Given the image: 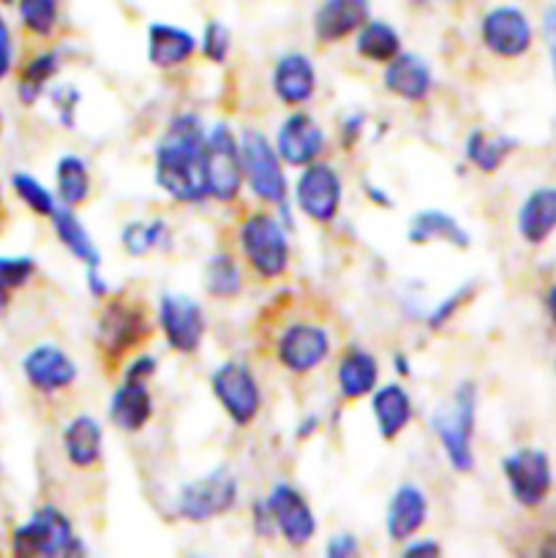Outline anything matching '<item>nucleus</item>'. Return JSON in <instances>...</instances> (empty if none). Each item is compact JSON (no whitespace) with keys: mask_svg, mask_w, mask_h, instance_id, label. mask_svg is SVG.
Instances as JSON below:
<instances>
[{"mask_svg":"<svg viewBox=\"0 0 556 558\" xmlns=\"http://www.w3.org/2000/svg\"><path fill=\"white\" fill-rule=\"evenodd\" d=\"M545 305H548L551 322H554V327H556V287L548 289V298H545Z\"/></svg>","mask_w":556,"mask_h":558,"instance_id":"603ef678","label":"nucleus"},{"mask_svg":"<svg viewBox=\"0 0 556 558\" xmlns=\"http://www.w3.org/2000/svg\"><path fill=\"white\" fill-rule=\"evenodd\" d=\"M425 521H428V499H425L423 490L418 485H401V488H396L385 512L387 537L392 543L403 545L425 526Z\"/></svg>","mask_w":556,"mask_h":558,"instance_id":"412c9836","label":"nucleus"},{"mask_svg":"<svg viewBox=\"0 0 556 558\" xmlns=\"http://www.w3.org/2000/svg\"><path fill=\"white\" fill-rule=\"evenodd\" d=\"M238 505V480L229 469H216L185 483L178 494V515L189 523H207Z\"/></svg>","mask_w":556,"mask_h":558,"instance_id":"1a4fd4ad","label":"nucleus"},{"mask_svg":"<svg viewBox=\"0 0 556 558\" xmlns=\"http://www.w3.org/2000/svg\"><path fill=\"white\" fill-rule=\"evenodd\" d=\"M338 392L343 401H360L379 387V363L365 349H349L336 368Z\"/></svg>","mask_w":556,"mask_h":558,"instance_id":"a878e982","label":"nucleus"},{"mask_svg":"<svg viewBox=\"0 0 556 558\" xmlns=\"http://www.w3.org/2000/svg\"><path fill=\"white\" fill-rule=\"evenodd\" d=\"M156 371H158L156 357H153V354H140V357L129 360V365H125V371H123V379L145 381L147 385V381L156 376Z\"/></svg>","mask_w":556,"mask_h":558,"instance_id":"37998d69","label":"nucleus"},{"mask_svg":"<svg viewBox=\"0 0 556 558\" xmlns=\"http://www.w3.org/2000/svg\"><path fill=\"white\" fill-rule=\"evenodd\" d=\"M0 221H3V185H0Z\"/></svg>","mask_w":556,"mask_h":558,"instance_id":"4d7b16f0","label":"nucleus"},{"mask_svg":"<svg viewBox=\"0 0 556 558\" xmlns=\"http://www.w3.org/2000/svg\"><path fill=\"white\" fill-rule=\"evenodd\" d=\"M196 49H200V41L185 27L167 25V22H153L147 27V60L156 69H178L194 58Z\"/></svg>","mask_w":556,"mask_h":558,"instance_id":"4be33fe9","label":"nucleus"},{"mask_svg":"<svg viewBox=\"0 0 556 558\" xmlns=\"http://www.w3.org/2000/svg\"><path fill=\"white\" fill-rule=\"evenodd\" d=\"M11 554L14 556H82L85 543L74 534L69 518L52 505L33 510L25 523L11 532Z\"/></svg>","mask_w":556,"mask_h":558,"instance_id":"39448f33","label":"nucleus"},{"mask_svg":"<svg viewBox=\"0 0 556 558\" xmlns=\"http://www.w3.org/2000/svg\"><path fill=\"white\" fill-rule=\"evenodd\" d=\"M60 71V52L58 49H38L31 58L22 63L20 76H16V96L25 107H33L38 98L44 96V90L49 87V82L58 76Z\"/></svg>","mask_w":556,"mask_h":558,"instance_id":"c756f323","label":"nucleus"},{"mask_svg":"<svg viewBox=\"0 0 556 558\" xmlns=\"http://www.w3.org/2000/svg\"><path fill=\"white\" fill-rule=\"evenodd\" d=\"M9 305H11V289H5L3 283H0V316H5Z\"/></svg>","mask_w":556,"mask_h":558,"instance_id":"864d4df0","label":"nucleus"},{"mask_svg":"<svg viewBox=\"0 0 556 558\" xmlns=\"http://www.w3.org/2000/svg\"><path fill=\"white\" fill-rule=\"evenodd\" d=\"M270 87L287 107H303L316 93V69L309 54L287 52L273 65Z\"/></svg>","mask_w":556,"mask_h":558,"instance_id":"6ab92c4d","label":"nucleus"},{"mask_svg":"<svg viewBox=\"0 0 556 558\" xmlns=\"http://www.w3.org/2000/svg\"><path fill=\"white\" fill-rule=\"evenodd\" d=\"M0 136H3V114H0Z\"/></svg>","mask_w":556,"mask_h":558,"instance_id":"bf43d9fd","label":"nucleus"},{"mask_svg":"<svg viewBox=\"0 0 556 558\" xmlns=\"http://www.w3.org/2000/svg\"><path fill=\"white\" fill-rule=\"evenodd\" d=\"M60 441H63L65 461H69L74 469L87 472V469L101 463L104 430L101 425H98V420L90 417V414H76L74 420H69Z\"/></svg>","mask_w":556,"mask_h":558,"instance_id":"5701e85b","label":"nucleus"},{"mask_svg":"<svg viewBox=\"0 0 556 558\" xmlns=\"http://www.w3.org/2000/svg\"><path fill=\"white\" fill-rule=\"evenodd\" d=\"M501 474H505L510 496L523 510H534V507L543 505L551 494V485H554L548 456L543 450H534V447L510 452L501 461Z\"/></svg>","mask_w":556,"mask_h":558,"instance_id":"9b49d317","label":"nucleus"},{"mask_svg":"<svg viewBox=\"0 0 556 558\" xmlns=\"http://www.w3.org/2000/svg\"><path fill=\"white\" fill-rule=\"evenodd\" d=\"M371 20V0H322L314 11V38L338 44Z\"/></svg>","mask_w":556,"mask_h":558,"instance_id":"a211bd4d","label":"nucleus"},{"mask_svg":"<svg viewBox=\"0 0 556 558\" xmlns=\"http://www.w3.org/2000/svg\"><path fill=\"white\" fill-rule=\"evenodd\" d=\"M229 49H232V33H229V27L218 20L207 22L200 38V52L205 54V60L221 65L229 58Z\"/></svg>","mask_w":556,"mask_h":558,"instance_id":"4c0bfd02","label":"nucleus"},{"mask_svg":"<svg viewBox=\"0 0 556 558\" xmlns=\"http://www.w3.org/2000/svg\"><path fill=\"white\" fill-rule=\"evenodd\" d=\"M150 338V325L140 305L129 300H109L96 322V347L107 363H118L131 349Z\"/></svg>","mask_w":556,"mask_h":558,"instance_id":"423d86ee","label":"nucleus"},{"mask_svg":"<svg viewBox=\"0 0 556 558\" xmlns=\"http://www.w3.org/2000/svg\"><path fill=\"white\" fill-rule=\"evenodd\" d=\"M382 85L387 93L403 98V101H425L434 87L431 65L414 52H398L390 63H385Z\"/></svg>","mask_w":556,"mask_h":558,"instance_id":"aec40b11","label":"nucleus"},{"mask_svg":"<svg viewBox=\"0 0 556 558\" xmlns=\"http://www.w3.org/2000/svg\"><path fill=\"white\" fill-rule=\"evenodd\" d=\"M556 232V189H537L518 210V234L523 243L543 245Z\"/></svg>","mask_w":556,"mask_h":558,"instance_id":"bb28decb","label":"nucleus"},{"mask_svg":"<svg viewBox=\"0 0 556 558\" xmlns=\"http://www.w3.org/2000/svg\"><path fill=\"white\" fill-rule=\"evenodd\" d=\"M474 420H478V387L472 381H461L450 398L431 414V430L439 439L450 469L458 474H469L474 469Z\"/></svg>","mask_w":556,"mask_h":558,"instance_id":"f03ea898","label":"nucleus"},{"mask_svg":"<svg viewBox=\"0 0 556 558\" xmlns=\"http://www.w3.org/2000/svg\"><path fill=\"white\" fill-rule=\"evenodd\" d=\"M251 521H254V532L259 537H270L276 532V523H273L270 510H267V501H254V507H251Z\"/></svg>","mask_w":556,"mask_h":558,"instance_id":"a18cd8bd","label":"nucleus"},{"mask_svg":"<svg viewBox=\"0 0 556 558\" xmlns=\"http://www.w3.org/2000/svg\"><path fill=\"white\" fill-rule=\"evenodd\" d=\"M205 136L207 129L196 114H174L156 145V183L180 205L210 199Z\"/></svg>","mask_w":556,"mask_h":558,"instance_id":"f257e3e1","label":"nucleus"},{"mask_svg":"<svg viewBox=\"0 0 556 558\" xmlns=\"http://www.w3.org/2000/svg\"><path fill=\"white\" fill-rule=\"evenodd\" d=\"M109 420L118 430L140 434L153 420V396L145 381H120L118 390L109 398Z\"/></svg>","mask_w":556,"mask_h":558,"instance_id":"b1692460","label":"nucleus"},{"mask_svg":"<svg viewBox=\"0 0 556 558\" xmlns=\"http://www.w3.org/2000/svg\"><path fill=\"white\" fill-rule=\"evenodd\" d=\"M167 234H169V227L164 221H134L129 223V227H123V232H120V243H123V248L129 251L131 256H145L150 254L153 248H158V245L167 243Z\"/></svg>","mask_w":556,"mask_h":558,"instance_id":"e433bc0d","label":"nucleus"},{"mask_svg":"<svg viewBox=\"0 0 556 558\" xmlns=\"http://www.w3.org/2000/svg\"><path fill=\"white\" fill-rule=\"evenodd\" d=\"M540 554H543V556H556V537H551L548 543H545L543 548H540Z\"/></svg>","mask_w":556,"mask_h":558,"instance_id":"5fc2aeb1","label":"nucleus"},{"mask_svg":"<svg viewBox=\"0 0 556 558\" xmlns=\"http://www.w3.org/2000/svg\"><path fill=\"white\" fill-rule=\"evenodd\" d=\"M90 169L85 158L80 156H60L55 163V196L60 205L80 207L90 199Z\"/></svg>","mask_w":556,"mask_h":558,"instance_id":"7c9ffc66","label":"nucleus"},{"mask_svg":"<svg viewBox=\"0 0 556 558\" xmlns=\"http://www.w3.org/2000/svg\"><path fill=\"white\" fill-rule=\"evenodd\" d=\"M276 150L283 163L303 169L319 161L322 150H325V131L311 114L292 112L278 125Z\"/></svg>","mask_w":556,"mask_h":558,"instance_id":"f3484780","label":"nucleus"},{"mask_svg":"<svg viewBox=\"0 0 556 558\" xmlns=\"http://www.w3.org/2000/svg\"><path fill=\"white\" fill-rule=\"evenodd\" d=\"M205 161H207V189L216 202L238 199L243 189V156H240V140L227 123H213L205 136Z\"/></svg>","mask_w":556,"mask_h":558,"instance_id":"0eeeda50","label":"nucleus"},{"mask_svg":"<svg viewBox=\"0 0 556 558\" xmlns=\"http://www.w3.org/2000/svg\"><path fill=\"white\" fill-rule=\"evenodd\" d=\"M238 245L251 270L265 281L287 276L292 248H289L287 227L278 216L265 210L249 213L238 229Z\"/></svg>","mask_w":556,"mask_h":558,"instance_id":"7ed1b4c3","label":"nucleus"},{"mask_svg":"<svg viewBox=\"0 0 556 558\" xmlns=\"http://www.w3.org/2000/svg\"><path fill=\"white\" fill-rule=\"evenodd\" d=\"M360 129H363V118H349L343 120L341 125V145H354L360 136Z\"/></svg>","mask_w":556,"mask_h":558,"instance_id":"8fccbe9b","label":"nucleus"},{"mask_svg":"<svg viewBox=\"0 0 556 558\" xmlns=\"http://www.w3.org/2000/svg\"><path fill=\"white\" fill-rule=\"evenodd\" d=\"M49 221H52L55 238L60 240V245H63L76 262H82L85 267H101V254H98L96 243H93V238L87 234L85 223L76 218L74 207L58 205V210L52 213Z\"/></svg>","mask_w":556,"mask_h":558,"instance_id":"c85d7f7f","label":"nucleus"},{"mask_svg":"<svg viewBox=\"0 0 556 558\" xmlns=\"http://www.w3.org/2000/svg\"><path fill=\"white\" fill-rule=\"evenodd\" d=\"M158 327H161L164 341L172 352L196 354L205 341L207 319L196 300L178 292H167L158 300Z\"/></svg>","mask_w":556,"mask_h":558,"instance_id":"ddd939ff","label":"nucleus"},{"mask_svg":"<svg viewBox=\"0 0 556 558\" xmlns=\"http://www.w3.org/2000/svg\"><path fill=\"white\" fill-rule=\"evenodd\" d=\"M403 360H407V357H401V354H398V357H396V368H398V374H401V376H409V365L403 363Z\"/></svg>","mask_w":556,"mask_h":558,"instance_id":"6e6d98bb","label":"nucleus"},{"mask_svg":"<svg viewBox=\"0 0 556 558\" xmlns=\"http://www.w3.org/2000/svg\"><path fill=\"white\" fill-rule=\"evenodd\" d=\"M543 38L548 44L551 65H554V80H556V5H548L543 11Z\"/></svg>","mask_w":556,"mask_h":558,"instance_id":"49530a36","label":"nucleus"},{"mask_svg":"<svg viewBox=\"0 0 556 558\" xmlns=\"http://www.w3.org/2000/svg\"><path fill=\"white\" fill-rule=\"evenodd\" d=\"M210 390L218 407L223 409L232 425L249 428L262 412V390L251 368L238 360H227L210 374Z\"/></svg>","mask_w":556,"mask_h":558,"instance_id":"6e6552de","label":"nucleus"},{"mask_svg":"<svg viewBox=\"0 0 556 558\" xmlns=\"http://www.w3.org/2000/svg\"><path fill=\"white\" fill-rule=\"evenodd\" d=\"M11 3H16V0H0V5H11Z\"/></svg>","mask_w":556,"mask_h":558,"instance_id":"13d9d810","label":"nucleus"},{"mask_svg":"<svg viewBox=\"0 0 556 558\" xmlns=\"http://www.w3.org/2000/svg\"><path fill=\"white\" fill-rule=\"evenodd\" d=\"M205 292L216 300H234L243 292V270L229 254H213L202 272Z\"/></svg>","mask_w":556,"mask_h":558,"instance_id":"72a5a7b5","label":"nucleus"},{"mask_svg":"<svg viewBox=\"0 0 556 558\" xmlns=\"http://www.w3.org/2000/svg\"><path fill=\"white\" fill-rule=\"evenodd\" d=\"M343 199V183L336 167L314 161L303 167L294 183V205L314 223H333L338 218Z\"/></svg>","mask_w":556,"mask_h":558,"instance_id":"9d476101","label":"nucleus"},{"mask_svg":"<svg viewBox=\"0 0 556 558\" xmlns=\"http://www.w3.org/2000/svg\"><path fill=\"white\" fill-rule=\"evenodd\" d=\"M11 191L16 194V199L33 213V216L52 218V213L58 210V199H55L52 191L41 183L38 178L27 172H14L11 174Z\"/></svg>","mask_w":556,"mask_h":558,"instance_id":"c9c22d12","label":"nucleus"},{"mask_svg":"<svg viewBox=\"0 0 556 558\" xmlns=\"http://www.w3.org/2000/svg\"><path fill=\"white\" fill-rule=\"evenodd\" d=\"M87 289H90L93 298H107L109 294V283L104 281V276L98 272V267H87Z\"/></svg>","mask_w":556,"mask_h":558,"instance_id":"09e8293b","label":"nucleus"},{"mask_svg":"<svg viewBox=\"0 0 556 558\" xmlns=\"http://www.w3.org/2000/svg\"><path fill=\"white\" fill-rule=\"evenodd\" d=\"M403 556L407 558H431V556H439L442 548L439 543H434V539H407L403 543Z\"/></svg>","mask_w":556,"mask_h":558,"instance_id":"de8ad7c7","label":"nucleus"},{"mask_svg":"<svg viewBox=\"0 0 556 558\" xmlns=\"http://www.w3.org/2000/svg\"><path fill=\"white\" fill-rule=\"evenodd\" d=\"M267 510H270L273 523H276V532L281 534L283 543L289 548L300 550L314 539L316 534V518L311 505L305 501V496L298 488L287 483L273 485L270 494H267Z\"/></svg>","mask_w":556,"mask_h":558,"instance_id":"4468645a","label":"nucleus"},{"mask_svg":"<svg viewBox=\"0 0 556 558\" xmlns=\"http://www.w3.org/2000/svg\"><path fill=\"white\" fill-rule=\"evenodd\" d=\"M16 16L27 36L52 38L60 25V0H16Z\"/></svg>","mask_w":556,"mask_h":558,"instance_id":"f704fd0d","label":"nucleus"},{"mask_svg":"<svg viewBox=\"0 0 556 558\" xmlns=\"http://www.w3.org/2000/svg\"><path fill=\"white\" fill-rule=\"evenodd\" d=\"M409 243L414 245H428L442 240V243L452 245V248H469L472 238H469L467 229L456 221L452 216L442 210H420L418 216L409 223Z\"/></svg>","mask_w":556,"mask_h":558,"instance_id":"cd10ccee","label":"nucleus"},{"mask_svg":"<svg viewBox=\"0 0 556 558\" xmlns=\"http://www.w3.org/2000/svg\"><path fill=\"white\" fill-rule=\"evenodd\" d=\"M49 98H52V107L58 109L60 123L74 125L76 107H80V101H82L80 90H76L74 85H60V87H55L52 93H49Z\"/></svg>","mask_w":556,"mask_h":558,"instance_id":"a19ab883","label":"nucleus"},{"mask_svg":"<svg viewBox=\"0 0 556 558\" xmlns=\"http://www.w3.org/2000/svg\"><path fill=\"white\" fill-rule=\"evenodd\" d=\"M14 71V36H11V27L5 22V16L0 14V82Z\"/></svg>","mask_w":556,"mask_h":558,"instance_id":"79ce46f5","label":"nucleus"},{"mask_svg":"<svg viewBox=\"0 0 556 558\" xmlns=\"http://www.w3.org/2000/svg\"><path fill=\"white\" fill-rule=\"evenodd\" d=\"M36 259L33 256H0V283L11 292L25 289L36 276Z\"/></svg>","mask_w":556,"mask_h":558,"instance_id":"58836bf2","label":"nucleus"},{"mask_svg":"<svg viewBox=\"0 0 556 558\" xmlns=\"http://www.w3.org/2000/svg\"><path fill=\"white\" fill-rule=\"evenodd\" d=\"M518 142L512 136H491L485 131H472L463 142V156L480 172L491 174L496 169H501V163L510 158V153L516 150Z\"/></svg>","mask_w":556,"mask_h":558,"instance_id":"473e14b6","label":"nucleus"},{"mask_svg":"<svg viewBox=\"0 0 556 558\" xmlns=\"http://www.w3.org/2000/svg\"><path fill=\"white\" fill-rule=\"evenodd\" d=\"M325 554H327V558H352V556H358V539H354L352 534H347V532L336 534V537L327 543Z\"/></svg>","mask_w":556,"mask_h":558,"instance_id":"c03bdc74","label":"nucleus"},{"mask_svg":"<svg viewBox=\"0 0 556 558\" xmlns=\"http://www.w3.org/2000/svg\"><path fill=\"white\" fill-rule=\"evenodd\" d=\"M278 363L294 376L311 374L319 368L327 357H330V332L319 325H309V322H298V325L287 327L278 338Z\"/></svg>","mask_w":556,"mask_h":558,"instance_id":"dca6fc26","label":"nucleus"},{"mask_svg":"<svg viewBox=\"0 0 556 558\" xmlns=\"http://www.w3.org/2000/svg\"><path fill=\"white\" fill-rule=\"evenodd\" d=\"M365 191H368L371 202H376V205H382V207H390V205H392V202H390V196H387V194H382V191H376L374 185H368V189H365Z\"/></svg>","mask_w":556,"mask_h":558,"instance_id":"3c124183","label":"nucleus"},{"mask_svg":"<svg viewBox=\"0 0 556 558\" xmlns=\"http://www.w3.org/2000/svg\"><path fill=\"white\" fill-rule=\"evenodd\" d=\"M480 41L491 54L501 60H516L532 49L534 31L527 11L518 5H494L480 20Z\"/></svg>","mask_w":556,"mask_h":558,"instance_id":"f8f14e48","label":"nucleus"},{"mask_svg":"<svg viewBox=\"0 0 556 558\" xmlns=\"http://www.w3.org/2000/svg\"><path fill=\"white\" fill-rule=\"evenodd\" d=\"M472 294H474V283H467V287L456 289V292H452L450 298L442 300V303L436 305V308L431 311V316H428V327H431V330H442V327H445L447 322H450L452 316H456L458 311H461L463 305H467L469 300H472Z\"/></svg>","mask_w":556,"mask_h":558,"instance_id":"ea45409f","label":"nucleus"},{"mask_svg":"<svg viewBox=\"0 0 556 558\" xmlns=\"http://www.w3.org/2000/svg\"><path fill=\"white\" fill-rule=\"evenodd\" d=\"M371 412H374L376 430L385 441L398 439L409 428L414 417L412 398L401 385H382L371 392Z\"/></svg>","mask_w":556,"mask_h":558,"instance_id":"393cba45","label":"nucleus"},{"mask_svg":"<svg viewBox=\"0 0 556 558\" xmlns=\"http://www.w3.org/2000/svg\"><path fill=\"white\" fill-rule=\"evenodd\" d=\"M240 156H243V183L249 185L251 194L265 205L278 207L289 223V183L276 145L262 131L245 129L240 134Z\"/></svg>","mask_w":556,"mask_h":558,"instance_id":"20e7f679","label":"nucleus"},{"mask_svg":"<svg viewBox=\"0 0 556 558\" xmlns=\"http://www.w3.org/2000/svg\"><path fill=\"white\" fill-rule=\"evenodd\" d=\"M354 49L360 58L371 63H390L401 49V36L396 27L385 20H368L358 33H354Z\"/></svg>","mask_w":556,"mask_h":558,"instance_id":"2f4dec72","label":"nucleus"},{"mask_svg":"<svg viewBox=\"0 0 556 558\" xmlns=\"http://www.w3.org/2000/svg\"><path fill=\"white\" fill-rule=\"evenodd\" d=\"M76 363L65 349L55 343H38L22 357V376L27 387L36 390L38 396H58L74 387L76 381Z\"/></svg>","mask_w":556,"mask_h":558,"instance_id":"2eb2a0df","label":"nucleus"}]
</instances>
